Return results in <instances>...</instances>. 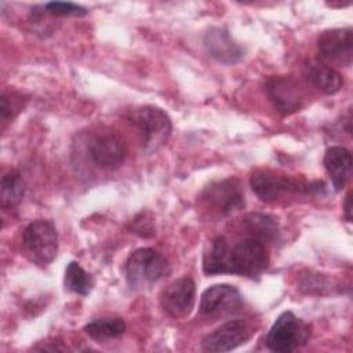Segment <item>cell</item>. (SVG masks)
Listing matches in <instances>:
<instances>
[{"instance_id": "cell-1", "label": "cell", "mask_w": 353, "mask_h": 353, "mask_svg": "<svg viewBox=\"0 0 353 353\" xmlns=\"http://www.w3.org/2000/svg\"><path fill=\"white\" fill-rule=\"evenodd\" d=\"M170 274L168 261L153 248H138L125 261V279L131 288H148Z\"/></svg>"}, {"instance_id": "cell-2", "label": "cell", "mask_w": 353, "mask_h": 353, "mask_svg": "<svg viewBox=\"0 0 353 353\" xmlns=\"http://www.w3.org/2000/svg\"><path fill=\"white\" fill-rule=\"evenodd\" d=\"M250 185L252 192L266 203H276L298 192H319L323 188L321 182L303 183L298 179L290 178L270 170H258L251 175Z\"/></svg>"}, {"instance_id": "cell-3", "label": "cell", "mask_w": 353, "mask_h": 353, "mask_svg": "<svg viewBox=\"0 0 353 353\" xmlns=\"http://www.w3.org/2000/svg\"><path fill=\"white\" fill-rule=\"evenodd\" d=\"M22 247L28 259L37 266L51 263L58 252V233L52 222L37 219L22 233Z\"/></svg>"}, {"instance_id": "cell-4", "label": "cell", "mask_w": 353, "mask_h": 353, "mask_svg": "<svg viewBox=\"0 0 353 353\" xmlns=\"http://www.w3.org/2000/svg\"><path fill=\"white\" fill-rule=\"evenodd\" d=\"M269 266V254L265 244L256 239L248 237L229 245L228 252V274H239L244 277H258Z\"/></svg>"}, {"instance_id": "cell-5", "label": "cell", "mask_w": 353, "mask_h": 353, "mask_svg": "<svg viewBox=\"0 0 353 353\" xmlns=\"http://www.w3.org/2000/svg\"><path fill=\"white\" fill-rule=\"evenodd\" d=\"M134 123L142 135L143 148L149 153L157 152L171 137V119L157 106L146 105L139 108L134 114Z\"/></svg>"}, {"instance_id": "cell-6", "label": "cell", "mask_w": 353, "mask_h": 353, "mask_svg": "<svg viewBox=\"0 0 353 353\" xmlns=\"http://www.w3.org/2000/svg\"><path fill=\"white\" fill-rule=\"evenodd\" d=\"M309 325L292 312H283L266 335V346L272 352L287 353L298 349L309 339Z\"/></svg>"}, {"instance_id": "cell-7", "label": "cell", "mask_w": 353, "mask_h": 353, "mask_svg": "<svg viewBox=\"0 0 353 353\" xmlns=\"http://www.w3.org/2000/svg\"><path fill=\"white\" fill-rule=\"evenodd\" d=\"M85 150L90 160L101 168H117L127 156V145L123 137L109 128L90 134Z\"/></svg>"}, {"instance_id": "cell-8", "label": "cell", "mask_w": 353, "mask_h": 353, "mask_svg": "<svg viewBox=\"0 0 353 353\" xmlns=\"http://www.w3.org/2000/svg\"><path fill=\"white\" fill-rule=\"evenodd\" d=\"M244 306L243 295L230 284H215L201 294L199 310L203 316L218 319L240 312Z\"/></svg>"}, {"instance_id": "cell-9", "label": "cell", "mask_w": 353, "mask_h": 353, "mask_svg": "<svg viewBox=\"0 0 353 353\" xmlns=\"http://www.w3.org/2000/svg\"><path fill=\"white\" fill-rule=\"evenodd\" d=\"M320 61L341 66H350L353 39L350 28H338L323 32L317 40Z\"/></svg>"}, {"instance_id": "cell-10", "label": "cell", "mask_w": 353, "mask_h": 353, "mask_svg": "<svg viewBox=\"0 0 353 353\" xmlns=\"http://www.w3.org/2000/svg\"><path fill=\"white\" fill-rule=\"evenodd\" d=\"M196 299V284L185 276L168 284L160 294V306L172 319H183L190 314Z\"/></svg>"}, {"instance_id": "cell-11", "label": "cell", "mask_w": 353, "mask_h": 353, "mask_svg": "<svg viewBox=\"0 0 353 353\" xmlns=\"http://www.w3.org/2000/svg\"><path fill=\"white\" fill-rule=\"evenodd\" d=\"M265 92L281 114H291L302 109L305 94L299 84L285 76H274L265 81Z\"/></svg>"}, {"instance_id": "cell-12", "label": "cell", "mask_w": 353, "mask_h": 353, "mask_svg": "<svg viewBox=\"0 0 353 353\" xmlns=\"http://www.w3.org/2000/svg\"><path fill=\"white\" fill-rule=\"evenodd\" d=\"M252 335V328L244 320H229L204 336L201 347L204 352H229L245 343Z\"/></svg>"}, {"instance_id": "cell-13", "label": "cell", "mask_w": 353, "mask_h": 353, "mask_svg": "<svg viewBox=\"0 0 353 353\" xmlns=\"http://www.w3.org/2000/svg\"><path fill=\"white\" fill-rule=\"evenodd\" d=\"M203 199L225 215L244 207V192L236 178H228L210 183L203 192Z\"/></svg>"}, {"instance_id": "cell-14", "label": "cell", "mask_w": 353, "mask_h": 353, "mask_svg": "<svg viewBox=\"0 0 353 353\" xmlns=\"http://www.w3.org/2000/svg\"><path fill=\"white\" fill-rule=\"evenodd\" d=\"M204 46L208 54L225 63H234L244 55V50L232 36L221 28L210 29L204 36Z\"/></svg>"}, {"instance_id": "cell-15", "label": "cell", "mask_w": 353, "mask_h": 353, "mask_svg": "<svg viewBox=\"0 0 353 353\" xmlns=\"http://www.w3.org/2000/svg\"><path fill=\"white\" fill-rule=\"evenodd\" d=\"M303 76L310 81L316 88L327 95L336 94L342 85L343 79L339 72H336L330 65L319 59H309L303 63Z\"/></svg>"}, {"instance_id": "cell-16", "label": "cell", "mask_w": 353, "mask_h": 353, "mask_svg": "<svg viewBox=\"0 0 353 353\" xmlns=\"http://www.w3.org/2000/svg\"><path fill=\"white\" fill-rule=\"evenodd\" d=\"M324 167L335 190L345 188L352 172V154L343 146H331L324 154Z\"/></svg>"}, {"instance_id": "cell-17", "label": "cell", "mask_w": 353, "mask_h": 353, "mask_svg": "<svg viewBox=\"0 0 353 353\" xmlns=\"http://www.w3.org/2000/svg\"><path fill=\"white\" fill-rule=\"evenodd\" d=\"M243 226L250 233V237L265 243H274L279 239L280 229L274 216L261 212H251L244 216Z\"/></svg>"}, {"instance_id": "cell-18", "label": "cell", "mask_w": 353, "mask_h": 353, "mask_svg": "<svg viewBox=\"0 0 353 353\" xmlns=\"http://www.w3.org/2000/svg\"><path fill=\"white\" fill-rule=\"evenodd\" d=\"M228 252L229 241L223 236H218L212 240L210 251L203 258V272L208 276L228 274Z\"/></svg>"}, {"instance_id": "cell-19", "label": "cell", "mask_w": 353, "mask_h": 353, "mask_svg": "<svg viewBox=\"0 0 353 353\" xmlns=\"http://www.w3.org/2000/svg\"><path fill=\"white\" fill-rule=\"evenodd\" d=\"M125 323L120 317H101L84 325V332L94 341L102 342L123 335Z\"/></svg>"}, {"instance_id": "cell-20", "label": "cell", "mask_w": 353, "mask_h": 353, "mask_svg": "<svg viewBox=\"0 0 353 353\" xmlns=\"http://www.w3.org/2000/svg\"><path fill=\"white\" fill-rule=\"evenodd\" d=\"M65 290L79 294V295H88L94 288V277L85 272L80 263L69 262L65 270L63 279Z\"/></svg>"}, {"instance_id": "cell-21", "label": "cell", "mask_w": 353, "mask_h": 353, "mask_svg": "<svg viewBox=\"0 0 353 353\" xmlns=\"http://www.w3.org/2000/svg\"><path fill=\"white\" fill-rule=\"evenodd\" d=\"M25 193V182L22 179V175L11 170L6 172L1 178V186H0V199L1 205L6 207H15L19 204Z\"/></svg>"}, {"instance_id": "cell-22", "label": "cell", "mask_w": 353, "mask_h": 353, "mask_svg": "<svg viewBox=\"0 0 353 353\" xmlns=\"http://www.w3.org/2000/svg\"><path fill=\"white\" fill-rule=\"evenodd\" d=\"M44 8L46 12L55 17H84L88 12L84 7L70 1H50Z\"/></svg>"}, {"instance_id": "cell-23", "label": "cell", "mask_w": 353, "mask_h": 353, "mask_svg": "<svg viewBox=\"0 0 353 353\" xmlns=\"http://www.w3.org/2000/svg\"><path fill=\"white\" fill-rule=\"evenodd\" d=\"M23 103L21 102V97H17L14 99V95H8V94H3L1 95V108H0V113H1V119L7 120V119H12L19 110H22Z\"/></svg>"}, {"instance_id": "cell-24", "label": "cell", "mask_w": 353, "mask_h": 353, "mask_svg": "<svg viewBox=\"0 0 353 353\" xmlns=\"http://www.w3.org/2000/svg\"><path fill=\"white\" fill-rule=\"evenodd\" d=\"M132 230L138 233L142 237H150L154 234V229L152 226V221L146 218V214L141 212L134 221H132Z\"/></svg>"}, {"instance_id": "cell-25", "label": "cell", "mask_w": 353, "mask_h": 353, "mask_svg": "<svg viewBox=\"0 0 353 353\" xmlns=\"http://www.w3.org/2000/svg\"><path fill=\"white\" fill-rule=\"evenodd\" d=\"M350 201H352V199H350V192L346 194V197H345V218H346V221L347 222H350V219H352V207H350Z\"/></svg>"}]
</instances>
